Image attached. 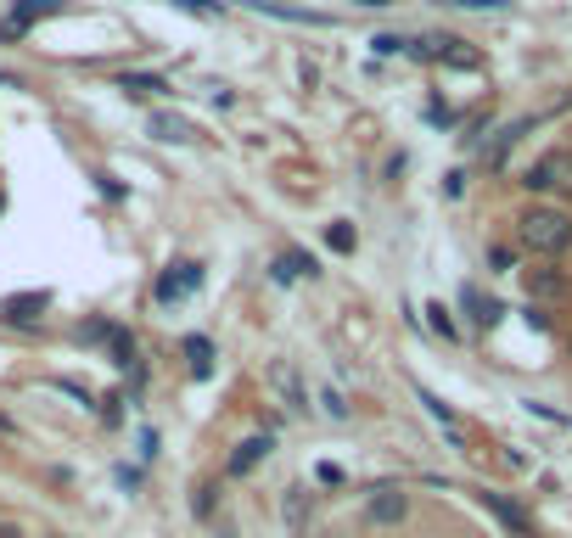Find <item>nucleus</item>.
<instances>
[{
  "instance_id": "obj_5",
  "label": "nucleus",
  "mask_w": 572,
  "mask_h": 538,
  "mask_svg": "<svg viewBox=\"0 0 572 538\" xmlns=\"http://www.w3.org/2000/svg\"><path fill=\"white\" fill-rule=\"evenodd\" d=\"M270 449H275V443H270V432H253V438H242V443H236V454H230V466H225V471H230V477H247V471H253Z\"/></svg>"
},
{
  "instance_id": "obj_15",
  "label": "nucleus",
  "mask_w": 572,
  "mask_h": 538,
  "mask_svg": "<svg viewBox=\"0 0 572 538\" xmlns=\"http://www.w3.org/2000/svg\"><path fill=\"white\" fill-rule=\"evenodd\" d=\"M326 241L337 247V253H348V247H354V230H348V225H331V230H326Z\"/></svg>"
},
{
  "instance_id": "obj_17",
  "label": "nucleus",
  "mask_w": 572,
  "mask_h": 538,
  "mask_svg": "<svg viewBox=\"0 0 572 538\" xmlns=\"http://www.w3.org/2000/svg\"><path fill=\"white\" fill-rule=\"evenodd\" d=\"M174 6H180V12H197V17H214L219 6H208V0H174Z\"/></svg>"
},
{
  "instance_id": "obj_6",
  "label": "nucleus",
  "mask_w": 572,
  "mask_h": 538,
  "mask_svg": "<svg viewBox=\"0 0 572 538\" xmlns=\"http://www.w3.org/2000/svg\"><path fill=\"white\" fill-rule=\"evenodd\" d=\"M477 499H483V505L511 527V538H533V522H528V510H522V505H511L505 494H477Z\"/></svg>"
},
{
  "instance_id": "obj_10",
  "label": "nucleus",
  "mask_w": 572,
  "mask_h": 538,
  "mask_svg": "<svg viewBox=\"0 0 572 538\" xmlns=\"http://www.w3.org/2000/svg\"><path fill=\"white\" fill-rule=\"evenodd\" d=\"M186 354H191V376H208V370H214V342L208 337H186Z\"/></svg>"
},
{
  "instance_id": "obj_11",
  "label": "nucleus",
  "mask_w": 572,
  "mask_h": 538,
  "mask_svg": "<svg viewBox=\"0 0 572 538\" xmlns=\"http://www.w3.org/2000/svg\"><path fill=\"white\" fill-rule=\"evenodd\" d=\"M118 90H135V96H163V79L158 73H124V79H118Z\"/></svg>"
},
{
  "instance_id": "obj_7",
  "label": "nucleus",
  "mask_w": 572,
  "mask_h": 538,
  "mask_svg": "<svg viewBox=\"0 0 572 538\" xmlns=\"http://www.w3.org/2000/svg\"><path fill=\"white\" fill-rule=\"evenodd\" d=\"M410 516V499L399 494V488H382V494L371 499V522H404Z\"/></svg>"
},
{
  "instance_id": "obj_4",
  "label": "nucleus",
  "mask_w": 572,
  "mask_h": 538,
  "mask_svg": "<svg viewBox=\"0 0 572 538\" xmlns=\"http://www.w3.org/2000/svg\"><path fill=\"white\" fill-rule=\"evenodd\" d=\"M202 286V269L197 264H169L158 275V303H180V298H191Z\"/></svg>"
},
{
  "instance_id": "obj_12",
  "label": "nucleus",
  "mask_w": 572,
  "mask_h": 538,
  "mask_svg": "<svg viewBox=\"0 0 572 538\" xmlns=\"http://www.w3.org/2000/svg\"><path fill=\"white\" fill-rule=\"evenodd\" d=\"M152 135H158V141H186L191 129L180 124V118H152Z\"/></svg>"
},
{
  "instance_id": "obj_3",
  "label": "nucleus",
  "mask_w": 572,
  "mask_h": 538,
  "mask_svg": "<svg viewBox=\"0 0 572 538\" xmlns=\"http://www.w3.org/2000/svg\"><path fill=\"white\" fill-rule=\"evenodd\" d=\"M51 12H57V0H12V12L0 17V40H23V34Z\"/></svg>"
},
{
  "instance_id": "obj_9",
  "label": "nucleus",
  "mask_w": 572,
  "mask_h": 538,
  "mask_svg": "<svg viewBox=\"0 0 572 538\" xmlns=\"http://www.w3.org/2000/svg\"><path fill=\"white\" fill-rule=\"evenodd\" d=\"M460 303H466V309H472V320H477V326H494V320H500V303H494V298H483V292H477V286H466V292H460Z\"/></svg>"
},
{
  "instance_id": "obj_2",
  "label": "nucleus",
  "mask_w": 572,
  "mask_h": 538,
  "mask_svg": "<svg viewBox=\"0 0 572 538\" xmlns=\"http://www.w3.org/2000/svg\"><path fill=\"white\" fill-rule=\"evenodd\" d=\"M528 185H533V191H572V146L544 152L539 163L528 169Z\"/></svg>"
},
{
  "instance_id": "obj_16",
  "label": "nucleus",
  "mask_w": 572,
  "mask_h": 538,
  "mask_svg": "<svg viewBox=\"0 0 572 538\" xmlns=\"http://www.w3.org/2000/svg\"><path fill=\"white\" fill-rule=\"evenodd\" d=\"M432 331H444V337H455V320H449V314H444V303H432Z\"/></svg>"
},
{
  "instance_id": "obj_13",
  "label": "nucleus",
  "mask_w": 572,
  "mask_h": 538,
  "mask_svg": "<svg viewBox=\"0 0 572 538\" xmlns=\"http://www.w3.org/2000/svg\"><path fill=\"white\" fill-rule=\"evenodd\" d=\"M421 404H427V410H432V421H444L449 432H455V410H449V404H444V398H438V393H421Z\"/></svg>"
},
{
  "instance_id": "obj_18",
  "label": "nucleus",
  "mask_w": 572,
  "mask_h": 538,
  "mask_svg": "<svg viewBox=\"0 0 572 538\" xmlns=\"http://www.w3.org/2000/svg\"><path fill=\"white\" fill-rule=\"evenodd\" d=\"M455 6H472V12H494V6H505V0H455Z\"/></svg>"
},
{
  "instance_id": "obj_8",
  "label": "nucleus",
  "mask_w": 572,
  "mask_h": 538,
  "mask_svg": "<svg viewBox=\"0 0 572 538\" xmlns=\"http://www.w3.org/2000/svg\"><path fill=\"white\" fill-rule=\"evenodd\" d=\"M270 382L286 393V404H292V410H309V393H303V382H298V370H292V365H275Z\"/></svg>"
},
{
  "instance_id": "obj_14",
  "label": "nucleus",
  "mask_w": 572,
  "mask_h": 538,
  "mask_svg": "<svg viewBox=\"0 0 572 538\" xmlns=\"http://www.w3.org/2000/svg\"><path fill=\"white\" fill-rule=\"evenodd\" d=\"M29 309H45V298H12V303H6V314H12V320H34Z\"/></svg>"
},
{
  "instance_id": "obj_19",
  "label": "nucleus",
  "mask_w": 572,
  "mask_h": 538,
  "mask_svg": "<svg viewBox=\"0 0 572 538\" xmlns=\"http://www.w3.org/2000/svg\"><path fill=\"white\" fill-rule=\"evenodd\" d=\"M0 432H12V421H6V415H0Z\"/></svg>"
},
{
  "instance_id": "obj_1",
  "label": "nucleus",
  "mask_w": 572,
  "mask_h": 538,
  "mask_svg": "<svg viewBox=\"0 0 572 538\" xmlns=\"http://www.w3.org/2000/svg\"><path fill=\"white\" fill-rule=\"evenodd\" d=\"M516 236H522V247L556 258V253H567V247H572V219L561 208H528L522 219H516Z\"/></svg>"
}]
</instances>
